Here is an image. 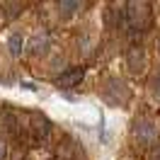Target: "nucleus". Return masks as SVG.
I'll return each mask as SVG.
<instances>
[{"label": "nucleus", "mask_w": 160, "mask_h": 160, "mask_svg": "<svg viewBox=\"0 0 160 160\" xmlns=\"http://www.w3.org/2000/svg\"><path fill=\"white\" fill-rule=\"evenodd\" d=\"M131 133H133V141L143 148H150V146L158 143V124L150 119H136Z\"/></svg>", "instance_id": "nucleus-1"}, {"label": "nucleus", "mask_w": 160, "mask_h": 160, "mask_svg": "<svg viewBox=\"0 0 160 160\" xmlns=\"http://www.w3.org/2000/svg\"><path fill=\"white\" fill-rule=\"evenodd\" d=\"M124 15H126V22L131 27H148L150 24V8L146 2H129L124 8Z\"/></svg>", "instance_id": "nucleus-2"}, {"label": "nucleus", "mask_w": 160, "mask_h": 160, "mask_svg": "<svg viewBox=\"0 0 160 160\" xmlns=\"http://www.w3.org/2000/svg\"><path fill=\"white\" fill-rule=\"evenodd\" d=\"M82 75H85V70H82V68H70V70H66V73H61V75H58L56 85H58V88H63V90H70V88L80 85Z\"/></svg>", "instance_id": "nucleus-3"}, {"label": "nucleus", "mask_w": 160, "mask_h": 160, "mask_svg": "<svg viewBox=\"0 0 160 160\" xmlns=\"http://www.w3.org/2000/svg\"><path fill=\"white\" fill-rule=\"evenodd\" d=\"M126 61H129V68L133 70V73H141V70L146 68V53H143V49H141V46H133V49H129V53H126Z\"/></svg>", "instance_id": "nucleus-4"}, {"label": "nucleus", "mask_w": 160, "mask_h": 160, "mask_svg": "<svg viewBox=\"0 0 160 160\" xmlns=\"http://www.w3.org/2000/svg\"><path fill=\"white\" fill-rule=\"evenodd\" d=\"M46 51H49V37L46 34H37L29 44V53L32 56H44Z\"/></svg>", "instance_id": "nucleus-5"}, {"label": "nucleus", "mask_w": 160, "mask_h": 160, "mask_svg": "<svg viewBox=\"0 0 160 160\" xmlns=\"http://www.w3.org/2000/svg\"><path fill=\"white\" fill-rule=\"evenodd\" d=\"M49 131H51V126H49V119H44V117H37L34 119V124H32V133H34V141H41V138H46L49 136Z\"/></svg>", "instance_id": "nucleus-6"}, {"label": "nucleus", "mask_w": 160, "mask_h": 160, "mask_svg": "<svg viewBox=\"0 0 160 160\" xmlns=\"http://www.w3.org/2000/svg\"><path fill=\"white\" fill-rule=\"evenodd\" d=\"M8 46H10V53H12V56H20V53H22L24 39H22V34H20V32L10 34V39H8Z\"/></svg>", "instance_id": "nucleus-7"}, {"label": "nucleus", "mask_w": 160, "mask_h": 160, "mask_svg": "<svg viewBox=\"0 0 160 160\" xmlns=\"http://www.w3.org/2000/svg\"><path fill=\"white\" fill-rule=\"evenodd\" d=\"M78 8H80L78 0H63V2H58V12L61 15H73Z\"/></svg>", "instance_id": "nucleus-8"}, {"label": "nucleus", "mask_w": 160, "mask_h": 160, "mask_svg": "<svg viewBox=\"0 0 160 160\" xmlns=\"http://www.w3.org/2000/svg\"><path fill=\"white\" fill-rule=\"evenodd\" d=\"M146 160H160V146H158V143L148 148V153H146Z\"/></svg>", "instance_id": "nucleus-9"}, {"label": "nucleus", "mask_w": 160, "mask_h": 160, "mask_svg": "<svg viewBox=\"0 0 160 160\" xmlns=\"http://www.w3.org/2000/svg\"><path fill=\"white\" fill-rule=\"evenodd\" d=\"M153 95H155V97L160 100V78H155V80H153Z\"/></svg>", "instance_id": "nucleus-10"}, {"label": "nucleus", "mask_w": 160, "mask_h": 160, "mask_svg": "<svg viewBox=\"0 0 160 160\" xmlns=\"http://www.w3.org/2000/svg\"><path fill=\"white\" fill-rule=\"evenodd\" d=\"M0 160H5V143L0 141Z\"/></svg>", "instance_id": "nucleus-11"}, {"label": "nucleus", "mask_w": 160, "mask_h": 160, "mask_svg": "<svg viewBox=\"0 0 160 160\" xmlns=\"http://www.w3.org/2000/svg\"><path fill=\"white\" fill-rule=\"evenodd\" d=\"M158 78H160V73H158Z\"/></svg>", "instance_id": "nucleus-12"}]
</instances>
